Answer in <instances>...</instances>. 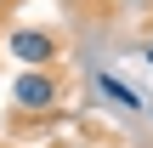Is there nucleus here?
<instances>
[{
	"label": "nucleus",
	"instance_id": "20e7f679",
	"mask_svg": "<svg viewBox=\"0 0 153 148\" xmlns=\"http://www.w3.org/2000/svg\"><path fill=\"white\" fill-rule=\"evenodd\" d=\"M148 63H153V46H148Z\"/></svg>",
	"mask_w": 153,
	"mask_h": 148
},
{
	"label": "nucleus",
	"instance_id": "39448f33",
	"mask_svg": "<svg viewBox=\"0 0 153 148\" xmlns=\"http://www.w3.org/2000/svg\"><path fill=\"white\" fill-rule=\"evenodd\" d=\"M0 11H6V0H0Z\"/></svg>",
	"mask_w": 153,
	"mask_h": 148
},
{
	"label": "nucleus",
	"instance_id": "f257e3e1",
	"mask_svg": "<svg viewBox=\"0 0 153 148\" xmlns=\"http://www.w3.org/2000/svg\"><path fill=\"white\" fill-rule=\"evenodd\" d=\"M6 51H11L23 68H51L62 46H57L51 29H11V34H6Z\"/></svg>",
	"mask_w": 153,
	"mask_h": 148
},
{
	"label": "nucleus",
	"instance_id": "f03ea898",
	"mask_svg": "<svg viewBox=\"0 0 153 148\" xmlns=\"http://www.w3.org/2000/svg\"><path fill=\"white\" fill-rule=\"evenodd\" d=\"M11 103H17L23 114H45V108H57V74H45V68H28V74H17V86H11Z\"/></svg>",
	"mask_w": 153,
	"mask_h": 148
},
{
	"label": "nucleus",
	"instance_id": "7ed1b4c3",
	"mask_svg": "<svg viewBox=\"0 0 153 148\" xmlns=\"http://www.w3.org/2000/svg\"><path fill=\"white\" fill-rule=\"evenodd\" d=\"M102 91H108V97H119V103H125V108H131V114H136V108H142V97H136V91H125V86H119V80H114V74H102Z\"/></svg>",
	"mask_w": 153,
	"mask_h": 148
}]
</instances>
